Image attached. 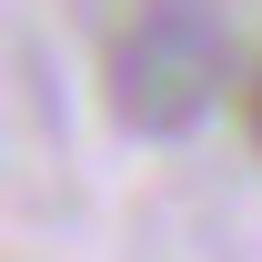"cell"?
Returning a JSON list of instances; mask_svg holds the SVG:
<instances>
[{
	"label": "cell",
	"mask_w": 262,
	"mask_h": 262,
	"mask_svg": "<svg viewBox=\"0 0 262 262\" xmlns=\"http://www.w3.org/2000/svg\"><path fill=\"white\" fill-rule=\"evenodd\" d=\"M242 111H252V141H262V71L242 81Z\"/></svg>",
	"instance_id": "obj_2"
},
{
	"label": "cell",
	"mask_w": 262,
	"mask_h": 262,
	"mask_svg": "<svg viewBox=\"0 0 262 262\" xmlns=\"http://www.w3.org/2000/svg\"><path fill=\"white\" fill-rule=\"evenodd\" d=\"M222 10L212 0H141L131 31L111 40V111L131 131H182L222 91Z\"/></svg>",
	"instance_id": "obj_1"
}]
</instances>
